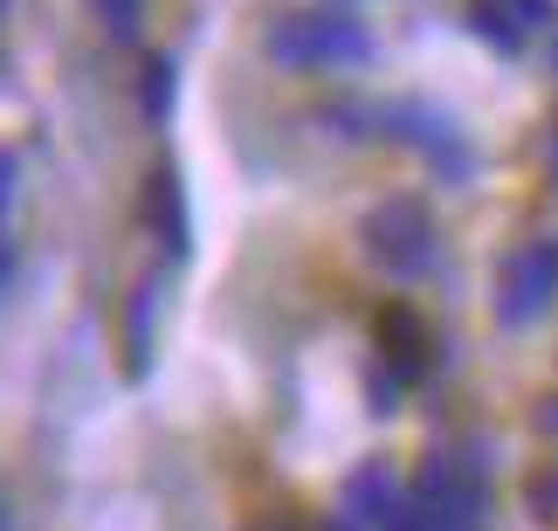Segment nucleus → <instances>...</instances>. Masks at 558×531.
Instances as JSON below:
<instances>
[{
    "instance_id": "obj_7",
    "label": "nucleus",
    "mask_w": 558,
    "mask_h": 531,
    "mask_svg": "<svg viewBox=\"0 0 558 531\" xmlns=\"http://www.w3.org/2000/svg\"><path fill=\"white\" fill-rule=\"evenodd\" d=\"M379 366L400 379V387H414V379H427V325H421V311H407V304H393V311H379Z\"/></svg>"
},
{
    "instance_id": "obj_12",
    "label": "nucleus",
    "mask_w": 558,
    "mask_h": 531,
    "mask_svg": "<svg viewBox=\"0 0 558 531\" xmlns=\"http://www.w3.org/2000/svg\"><path fill=\"white\" fill-rule=\"evenodd\" d=\"M504 14L518 21V35H538V28H551L558 0H504Z\"/></svg>"
},
{
    "instance_id": "obj_1",
    "label": "nucleus",
    "mask_w": 558,
    "mask_h": 531,
    "mask_svg": "<svg viewBox=\"0 0 558 531\" xmlns=\"http://www.w3.org/2000/svg\"><path fill=\"white\" fill-rule=\"evenodd\" d=\"M263 56L276 70H366L379 56L373 49V28L345 8H311V14H276L269 35H263Z\"/></svg>"
},
{
    "instance_id": "obj_10",
    "label": "nucleus",
    "mask_w": 558,
    "mask_h": 531,
    "mask_svg": "<svg viewBox=\"0 0 558 531\" xmlns=\"http://www.w3.org/2000/svg\"><path fill=\"white\" fill-rule=\"evenodd\" d=\"M469 35H483L497 56H518L524 49V35H518V21L504 14V0H476V8H469Z\"/></svg>"
},
{
    "instance_id": "obj_9",
    "label": "nucleus",
    "mask_w": 558,
    "mask_h": 531,
    "mask_svg": "<svg viewBox=\"0 0 558 531\" xmlns=\"http://www.w3.org/2000/svg\"><path fill=\"white\" fill-rule=\"evenodd\" d=\"M173 104H180V56L153 49L138 62V111H145V124H173Z\"/></svg>"
},
{
    "instance_id": "obj_13",
    "label": "nucleus",
    "mask_w": 558,
    "mask_h": 531,
    "mask_svg": "<svg viewBox=\"0 0 558 531\" xmlns=\"http://www.w3.org/2000/svg\"><path fill=\"white\" fill-rule=\"evenodd\" d=\"M531 511H538L545 524H558V470H538V476H531Z\"/></svg>"
},
{
    "instance_id": "obj_17",
    "label": "nucleus",
    "mask_w": 558,
    "mask_h": 531,
    "mask_svg": "<svg viewBox=\"0 0 558 531\" xmlns=\"http://www.w3.org/2000/svg\"><path fill=\"white\" fill-rule=\"evenodd\" d=\"M325 531H359V524H352V518H331V524H325Z\"/></svg>"
},
{
    "instance_id": "obj_6",
    "label": "nucleus",
    "mask_w": 558,
    "mask_h": 531,
    "mask_svg": "<svg viewBox=\"0 0 558 531\" xmlns=\"http://www.w3.org/2000/svg\"><path fill=\"white\" fill-rule=\"evenodd\" d=\"M145 221H153V236L166 249V263H186V249H193V215H186V180H180V166L166 159L153 180H145Z\"/></svg>"
},
{
    "instance_id": "obj_3",
    "label": "nucleus",
    "mask_w": 558,
    "mask_h": 531,
    "mask_svg": "<svg viewBox=\"0 0 558 531\" xmlns=\"http://www.w3.org/2000/svg\"><path fill=\"white\" fill-rule=\"evenodd\" d=\"M386 138H400L407 153H421V159H427V173H435L441 186L476 180V145H469V132L441 111V104L393 97V104H386Z\"/></svg>"
},
{
    "instance_id": "obj_8",
    "label": "nucleus",
    "mask_w": 558,
    "mask_h": 531,
    "mask_svg": "<svg viewBox=\"0 0 558 531\" xmlns=\"http://www.w3.org/2000/svg\"><path fill=\"white\" fill-rule=\"evenodd\" d=\"M153 346H159V283H138L124 304V373L132 379L153 373Z\"/></svg>"
},
{
    "instance_id": "obj_14",
    "label": "nucleus",
    "mask_w": 558,
    "mask_h": 531,
    "mask_svg": "<svg viewBox=\"0 0 558 531\" xmlns=\"http://www.w3.org/2000/svg\"><path fill=\"white\" fill-rule=\"evenodd\" d=\"M14 194H21V159L0 153V236H8V215H14Z\"/></svg>"
},
{
    "instance_id": "obj_16",
    "label": "nucleus",
    "mask_w": 558,
    "mask_h": 531,
    "mask_svg": "<svg viewBox=\"0 0 558 531\" xmlns=\"http://www.w3.org/2000/svg\"><path fill=\"white\" fill-rule=\"evenodd\" d=\"M551 186H558V132H551Z\"/></svg>"
},
{
    "instance_id": "obj_15",
    "label": "nucleus",
    "mask_w": 558,
    "mask_h": 531,
    "mask_svg": "<svg viewBox=\"0 0 558 531\" xmlns=\"http://www.w3.org/2000/svg\"><path fill=\"white\" fill-rule=\"evenodd\" d=\"M8 283H14V242L0 236V297H8Z\"/></svg>"
},
{
    "instance_id": "obj_4",
    "label": "nucleus",
    "mask_w": 558,
    "mask_h": 531,
    "mask_svg": "<svg viewBox=\"0 0 558 531\" xmlns=\"http://www.w3.org/2000/svg\"><path fill=\"white\" fill-rule=\"evenodd\" d=\"M558 304V236H531L497 269V325L524 331Z\"/></svg>"
},
{
    "instance_id": "obj_18",
    "label": "nucleus",
    "mask_w": 558,
    "mask_h": 531,
    "mask_svg": "<svg viewBox=\"0 0 558 531\" xmlns=\"http://www.w3.org/2000/svg\"><path fill=\"white\" fill-rule=\"evenodd\" d=\"M0 8H8V0H0Z\"/></svg>"
},
{
    "instance_id": "obj_11",
    "label": "nucleus",
    "mask_w": 558,
    "mask_h": 531,
    "mask_svg": "<svg viewBox=\"0 0 558 531\" xmlns=\"http://www.w3.org/2000/svg\"><path fill=\"white\" fill-rule=\"evenodd\" d=\"M90 8H97L111 41H138L145 35V0H90Z\"/></svg>"
},
{
    "instance_id": "obj_5",
    "label": "nucleus",
    "mask_w": 558,
    "mask_h": 531,
    "mask_svg": "<svg viewBox=\"0 0 558 531\" xmlns=\"http://www.w3.org/2000/svg\"><path fill=\"white\" fill-rule=\"evenodd\" d=\"M338 518H352L359 531H393L400 518H407V483L393 476V462H359V470L345 476V511H338Z\"/></svg>"
},
{
    "instance_id": "obj_2",
    "label": "nucleus",
    "mask_w": 558,
    "mask_h": 531,
    "mask_svg": "<svg viewBox=\"0 0 558 531\" xmlns=\"http://www.w3.org/2000/svg\"><path fill=\"white\" fill-rule=\"evenodd\" d=\"M359 242H366V263L393 283H421L441 263V228L427 215L421 194H386L366 221H359Z\"/></svg>"
}]
</instances>
